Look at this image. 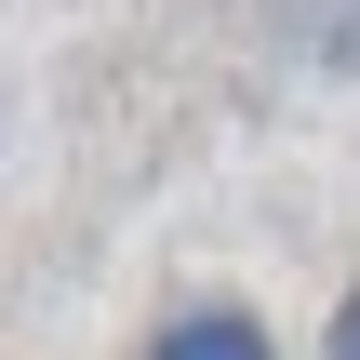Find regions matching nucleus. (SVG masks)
Returning <instances> with one entry per match:
<instances>
[{
  "label": "nucleus",
  "instance_id": "f257e3e1",
  "mask_svg": "<svg viewBox=\"0 0 360 360\" xmlns=\"http://www.w3.org/2000/svg\"><path fill=\"white\" fill-rule=\"evenodd\" d=\"M134 360H281V334H267L254 294H174V307L134 334Z\"/></svg>",
  "mask_w": 360,
  "mask_h": 360
},
{
  "label": "nucleus",
  "instance_id": "f03ea898",
  "mask_svg": "<svg viewBox=\"0 0 360 360\" xmlns=\"http://www.w3.org/2000/svg\"><path fill=\"white\" fill-rule=\"evenodd\" d=\"M321 360H360V281L334 294V321H321Z\"/></svg>",
  "mask_w": 360,
  "mask_h": 360
}]
</instances>
